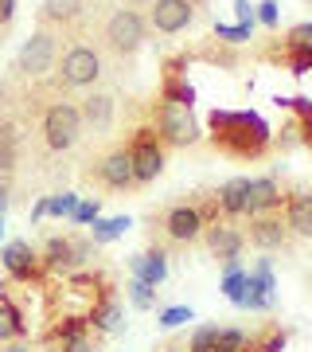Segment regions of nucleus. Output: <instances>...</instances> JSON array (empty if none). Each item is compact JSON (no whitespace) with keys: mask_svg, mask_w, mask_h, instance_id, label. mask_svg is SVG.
I'll use <instances>...</instances> for the list:
<instances>
[{"mask_svg":"<svg viewBox=\"0 0 312 352\" xmlns=\"http://www.w3.org/2000/svg\"><path fill=\"white\" fill-rule=\"evenodd\" d=\"M211 141L219 145L223 153L238 157V161H250V157H262L269 149V126L254 110H215L211 113Z\"/></svg>","mask_w":312,"mask_h":352,"instance_id":"1","label":"nucleus"},{"mask_svg":"<svg viewBox=\"0 0 312 352\" xmlns=\"http://www.w3.org/2000/svg\"><path fill=\"white\" fill-rule=\"evenodd\" d=\"M106 75V51L94 43H71L55 63V87L62 90H90Z\"/></svg>","mask_w":312,"mask_h":352,"instance_id":"2","label":"nucleus"},{"mask_svg":"<svg viewBox=\"0 0 312 352\" xmlns=\"http://www.w3.org/2000/svg\"><path fill=\"white\" fill-rule=\"evenodd\" d=\"M149 39V20L137 12V8H113L106 20H101V47L117 55V59H129L137 55Z\"/></svg>","mask_w":312,"mask_h":352,"instance_id":"3","label":"nucleus"},{"mask_svg":"<svg viewBox=\"0 0 312 352\" xmlns=\"http://www.w3.org/2000/svg\"><path fill=\"white\" fill-rule=\"evenodd\" d=\"M43 141H47L51 153H71L82 138V113H78L75 102H51L47 110H43Z\"/></svg>","mask_w":312,"mask_h":352,"instance_id":"4","label":"nucleus"},{"mask_svg":"<svg viewBox=\"0 0 312 352\" xmlns=\"http://www.w3.org/2000/svg\"><path fill=\"white\" fill-rule=\"evenodd\" d=\"M55 63H59V36L47 28L32 32L24 39V47L16 51V71L24 78H43L47 71H55Z\"/></svg>","mask_w":312,"mask_h":352,"instance_id":"5","label":"nucleus"},{"mask_svg":"<svg viewBox=\"0 0 312 352\" xmlns=\"http://www.w3.org/2000/svg\"><path fill=\"white\" fill-rule=\"evenodd\" d=\"M156 138H160L164 145H176V149L195 145V141H200V126H195V118H191V106L160 98V106H156Z\"/></svg>","mask_w":312,"mask_h":352,"instance_id":"6","label":"nucleus"},{"mask_svg":"<svg viewBox=\"0 0 312 352\" xmlns=\"http://www.w3.org/2000/svg\"><path fill=\"white\" fill-rule=\"evenodd\" d=\"M129 157H133V176H137V184H152V180L164 173V141L156 138L152 129H137V138L129 145Z\"/></svg>","mask_w":312,"mask_h":352,"instance_id":"7","label":"nucleus"},{"mask_svg":"<svg viewBox=\"0 0 312 352\" xmlns=\"http://www.w3.org/2000/svg\"><path fill=\"white\" fill-rule=\"evenodd\" d=\"M90 251H94V243L90 239H71V235H51L47 247H43V266L47 270H59V274H71V270H78V266L90 258Z\"/></svg>","mask_w":312,"mask_h":352,"instance_id":"8","label":"nucleus"},{"mask_svg":"<svg viewBox=\"0 0 312 352\" xmlns=\"http://www.w3.org/2000/svg\"><path fill=\"white\" fill-rule=\"evenodd\" d=\"M277 302V278H274V266L269 258L246 270V294H242V305L238 309H254V314H269Z\"/></svg>","mask_w":312,"mask_h":352,"instance_id":"9","label":"nucleus"},{"mask_svg":"<svg viewBox=\"0 0 312 352\" xmlns=\"http://www.w3.org/2000/svg\"><path fill=\"white\" fill-rule=\"evenodd\" d=\"M94 176H98L110 192H129V188H133V184H137V176H133V157H129V145H117V149H110L106 157H98Z\"/></svg>","mask_w":312,"mask_h":352,"instance_id":"10","label":"nucleus"},{"mask_svg":"<svg viewBox=\"0 0 312 352\" xmlns=\"http://www.w3.org/2000/svg\"><path fill=\"white\" fill-rule=\"evenodd\" d=\"M164 231L172 243H195L207 231V215L200 204H176L172 212L164 215Z\"/></svg>","mask_w":312,"mask_h":352,"instance_id":"11","label":"nucleus"},{"mask_svg":"<svg viewBox=\"0 0 312 352\" xmlns=\"http://www.w3.org/2000/svg\"><path fill=\"white\" fill-rule=\"evenodd\" d=\"M195 20V4L191 0H152L149 28H156L160 36H176Z\"/></svg>","mask_w":312,"mask_h":352,"instance_id":"12","label":"nucleus"},{"mask_svg":"<svg viewBox=\"0 0 312 352\" xmlns=\"http://www.w3.org/2000/svg\"><path fill=\"white\" fill-rule=\"evenodd\" d=\"M203 239H207V251L226 266V263H238V254L246 247V231H238L235 223H211L203 231Z\"/></svg>","mask_w":312,"mask_h":352,"instance_id":"13","label":"nucleus"},{"mask_svg":"<svg viewBox=\"0 0 312 352\" xmlns=\"http://www.w3.org/2000/svg\"><path fill=\"white\" fill-rule=\"evenodd\" d=\"M0 263H4V270L16 278V282H32V278L39 274V266H43V258H39L36 251H32V243L24 239H12L0 247Z\"/></svg>","mask_w":312,"mask_h":352,"instance_id":"14","label":"nucleus"},{"mask_svg":"<svg viewBox=\"0 0 312 352\" xmlns=\"http://www.w3.org/2000/svg\"><path fill=\"white\" fill-rule=\"evenodd\" d=\"M289 235H293V231L285 227L281 215H254V219H250V231H246V239L254 243L258 251H281L289 243Z\"/></svg>","mask_w":312,"mask_h":352,"instance_id":"15","label":"nucleus"},{"mask_svg":"<svg viewBox=\"0 0 312 352\" xmlns=\"http://www.w3.org/2000/svg\"><path fill=\"white\" fill-rule=\"evenodd\" d=\"M78 113H82V126L110 129L113 113H117V98H113L110 90H90L86 98H82V106H78Z\"/></svg>","mask_w":312,"mask_h":352,"instance_id":"16","label":"nucleus"},{"mask_svg":"<svg viewBox=\"0 0 312 352\" xmlns=\"http://www.w3.org/2000/svg\"><path fill=\"white\" fill-rule=\"evenodd\" d=\"M274 208H281V188H277L274 176H250V200H246V215H274Z\"/></svg>","mask_w":312,"mask_h":352,"instance_id":"17","label":"nucleus"},{"mask_svg":"<svg viewBox=\"0 0 312 352\" xmlns=\"http://www.w3.org/2000/svg\"><path fill=\"white\" fill-rule=\"evenodd\" d=\"M90 329L101 333V337H113V333H121L125 329V305L113 298V294H101L98 305L90 309Z\"/></svg>","mask_w":312,"mask_h":352,"instance_id":"18","label":"nucleus"},{"mask_svg":"<svg viewBox=\"0 0 312 352\" xmlns=\"http://www.w3.org/2000/svg\"><path fill=\"white\" fill-rule=\"evenodd\" d=\"M285 227L300 239H312V192H289L285 200Z\"/></svg>","mask_w":312,"mask_h":352,"instance_id":"19","label":"nucleus"},{"mask_svg":"<svg viewBox=\"0 0 312 352\" xmlns=\"http://www.w3.org/2000/svg\"><path fill=\"white\" fill-rule=\"evenodd\" d=\"M129 270H133V278H141V282H149V286L156 289L164 278H168V251L152 247V251H145V254H133V258H129Z\"/></svg>","mask_w":312,"mask_h":352,"instance_id":"20","label":"nucleus"},{"mask_svg":"<svg viewBox=\"0 0 312 352\" xmlns=\"http://www.w3.org/2000/svg\"><path fill=\"white\" fill-rule=\"evenodd\" d=\"M82 12H86V0H43L39 4V20L43 24H75V20H82Z\"/></svg>","mask_w":312,"mask_h":352,"instance_id":"21","label":"nucleus"},{"mask_svg":"<svg viewBox=\"0 0 312 352\" xmlns=\"http://www.w3.org/2000/svg\"><path fill=\"white\" fill-rule=\"evenodd\" d=\"M246 200H250V176H230L223 188H219V208H223V215H246Z\"/></svg>","mask_w":312,"mask_h":352,"instance_id":"22","label":"nucleus"},{"mask_svg":"<svg viewBox=\"0 0 312 352\" xmlns=\"http://www.w3.org/2000/svg\"><path fill=\"white\" fill-rule=\"evenodd\" d=\"M55 340L62 344V352H94V340H90V325L86 321H62L55 329Z\"/></svg>","mask_w":312,"mask_h":352,"instance_id":"23","label":"nucleus"},{"mask_svg":"<svg viewBox=\"0 0 312 352\" xmlns=\"http://www.w3.org/2000/svg\"><path fill=\"white\" fill-rule=\"evenodd\" d=\"M129 227H133V219H129V215H110V219H94V227H90V243H94V247H101V243H113V239H121Z\"/></svg>","mask_w":312,"mask_h":352,"instance_id":"24","label":"nucleus"},{"mask_svg":"<svg viewBox=\"0 0 312 352\" xmlns=\"http://www.w3.org/2000/svg\"><path fill=\"white\" fill-rule=\"evenodd\" d=\"M27 333L24 317H20V309H16L8 298H0V344H8V340H20Z\"/></svg>","mask_w":312,"mask_h":352,"instance_id":"25","label":"nucleus"},{"mask_svg":"<svg viewBox=\"0 0 312 352\" xmlns=\"http://www.w3.org/2000/svg\"><path fill=\"white\" fill-rule=\"evenodd\" d=\"M242 294H246V270H242V263H226L223 298H226L230 305H242Z\"/></svg>","mask_w":312,"mask_h":352,"instance_id":"26","label":"nucleus"},{"mask_svg":"<svg viewBox=\"0 0 312 352\" xmlns=\"http://www.w3.org/2000/svg\"><path fill=\"white\" fill-rule=\"evenodd\" d=\"M215 352H250V333L246 329H219V344Z\"/></svg>","mask_w":312,"mask_h":352,"instance_id":"27","label":"nucleus"},{"mask_svg":"<svg viewBox=\"0 0 312 352\" xmlns=\"http://www.w3.org/2000/svg\"><path fill=\"white\" fill-rule=\"evenodd\" d=\"M285 47H289V55H312V24H297V28H289Z\"/></svg>","mask_w":312,"mask_h":352,"instance_id":"28","label":"nucleus"},{"mask_svg":"<svg viewBox=\"0 0 312 352\" xmlns=\"http://www.w3.org/2000/svg\"><path fill=\"white\" fill-rule=\"evenodd\" d=\"M160 98H168V102H180V106H191L195 102V90L187 87L184 78H164V90H160Z\"/></svg>","mask_w":312,"mask_h":352,"instance_id":"29","label":"nucleus"},{"mask_svg":"<svg viewBox=\"0 0 312 352\" xmlns=\"http://www.w3.org/2000/svg\"><path fill=\"white\" fill-rule=\"evenodd\" d=\"M78 200H82V196H75V192H59V196H47V215H51V219H62V215L71 219V215H75V208H78Z\"/></svg>","mask_w":312,"mask_h":352,"instance_id":"30","label":"nucleus"},{"mask_svg":"<svg viewBox=\"0 0 312 352\" xmlns=\"http://www.w3.org/2000/svg\"><path fill=\"white\" fill-rule=\"evenodd\" d=\"M215 344H219V325H200L187 340V352H215Z\"/></svg>","mask_w":312,"mask_h":352,"instance_id":"31","label":"nucleus"},{"mask_svg":"<svg viewBox=\"0 0 312 352\" xmlns=\"http://www.w3.org/2000/svg\"><path fill=\"white\" fill-rule=\"evenodd\" d=\"M129 302H133V309H152V305H156V289H152L149 282L133 278V282H129Z\"/></svg>","mask_w":312,"mask_h":352,"instance_id":"32","label":"nucleus"},{"mask_svg":"<svg viewBox=\"0 0 312 352\" xmlns=\"http://www.w3.org/2000/svg\"><path fill=\"white\" fill-rule=\"evenodd\" d=\"M94 219H101V200L98 196H82L78 200V208H75V215H71V223H94Z\"/></svg>","mask_w":312,"mask_h":352,"instance_id":"33","label":"nucleus"},{"mask_svg":"<svg viewBox=\"0 0 312 352\" xmlns=\"http://www.w3.org/2000/svg\"><path fill=\"white\" fill-rule=\"evenodd\" d=\"M187 321H195L191 305H168V309H160V321H156V325L160 329H180V325H187Z\"/></svg>","mask_w":312,"mask_h":352,"instance_id":"34","label":"nucleus"},{"mask_svg":"<svg viewBox=\"0 0 312 352\" xmlns=\"http://www.w3.org/2000/svg\"><path fill=\"white\" fill-rule=\"evenodd\" d=\"M215 32H219V39H226V43H246L250 39V28L246 24H215Z\"/></svg>","mask_w":312,"mask_h":352,"instance_id":"35","label":"nucleus"},{"mask_svg":"<svg viewBox=\"0 0 312 352\" xmlns=\"http://www.w3.org/2000/svg\"><path fill=\"white\" fill-rule=\"evenodd\" d=\"M254 12H258V20H262L265 28H277V20H281V8H277V0H262Z\"/></svg>","mask_w":312,"mask_h":352,"instance_id":"36","label":"nucleus"},{"mask_svg":"<svg viewBox=\"0 0 312 352\" xmlns=\"http://www.w3.org/2000/svg\"><path fill=\"white\" fill-rule=\"evenodd\" d=\"M235 16H238V24H246V28H254V20H258L250 0H235Z\"/></svg>","mask_w":312,"mask_h":352,"instance_id":"37","label":"nucleus"},{"mask_svg":"<svg viewBox=\"0 0 312 352\" xmlns=\"http://www.w3.org/2000/svg\"><path fill=\"white\" fill-rule=\"evenodd\" d=\"M12 16H16V0H0V28L12 24Z\"/></svg>","mask_w":312,"mask_h":352,"instance_id":"38","label":"nucleus"},{"mask_svg":"<svg viewBox=\"0 0 312 352\" xmlns=\"http://www.w3.org/2000/svg\"><path fill=\"white\" fill-rule=\"evenodd\" d=\"M281 349H285V333H274V337L265 340V344H262L258 352H281Z\"/></svg>","mask_w":312,"mask_h":352,"instance_id":"39","label":"nucleus"},{"mask_svg":"<svg viewBox=\"0 0 312 352\" xmlns=\"http://www.w3.org/2000/svg\"><path fill=\"white\" fill-rule=\"evenodd\" d=\"M39 219H47V196H39L36 208H32V223H39Z\"/></svg>","mask_w":312,"mask_h":352,"instance_id":"40","label":"nucleus"},{"mask_svg":"<svg viewBox=\"0 0 312 352\" xmlns=\"http://www.w3.org/2000/svg\"><path fill=\"white\" fill-rule=\"evenodd\" d=\"M0 352H27L20 340H8V344H0Z\"/></svg>","mask_w":312,"mask_h":352,"instance_id":"41","label":"nucleus"},{"mask_svg":"<svg viewBox=\"0 0 312 352\" xmlns=\"http://www.w3.org/2000/svg\"><path fill=\"white\" fill-rule=\"evenodd\" d=\"M4 208H8V184L0 180V215H4Z\"/></svg>","mask_w":312,"mask_h":352,"instance_id":"42","label":"nucleus"},{"mask_svg":"<svg viewBox=\"0 0 312 352\" xmlns=\"http://www.w3.org/2000/svg\"><path fill=\"white\" fill-rule=\"evenodd\" d=\"M8 168H12V161H8V157H4V153H0V176L8 173Z\"/></svg>","mask_w":312,"mask_h":352,"instance_id":"43","label":"nucleus"},{"mask_svg":"<svg viewBox=\"0 0 312 352\" xmlns=\"http://www.w3.org/2000/svg\"><path fill=\"white\" fill-rule=\"evenodd\" d=\"M125 4H152V0H125Z\"/></svg>","mask_w":312,"mask_h":352,"instance_id":"44","label":"nucleus"},{"mask_svg":"<svg viewBox=\"0 0 312 352\" xmlns=\"http://www.w3.org/2000/svg\"><path fill=\"white\" fill-rule=\"evenodd\" d=\"M0 235H4V215H0Z\"/></svg>","mask_w":312,"mask_h":352,"instance_id":"45","label":"nucleus"},{"mask_svg":"<svg viewBox=\"0 0 312 352\" xmlns=\"http://www.w3.org/2000/svg\"><path fill=\"white\" fill-rule=\"evenodd\" d=\"M164 352H184V349H164Z\"/></svg>","mask_w":312,"mask_h":352,"instance_id":"46","label":"nucleus"},{"mask_svg":"<svg viewBox=\"0 0 312 352\" xmlns=\"http://www.w3.org/2000/svg\"><path fill=\"white\" fill-rule=\"evenodd\" d=\"M191 4H203V0H191Z\"/></svg>","mask_w":312,"mask_h":352,"instance_id":"47","label":"nucleus"}]
</instances>
